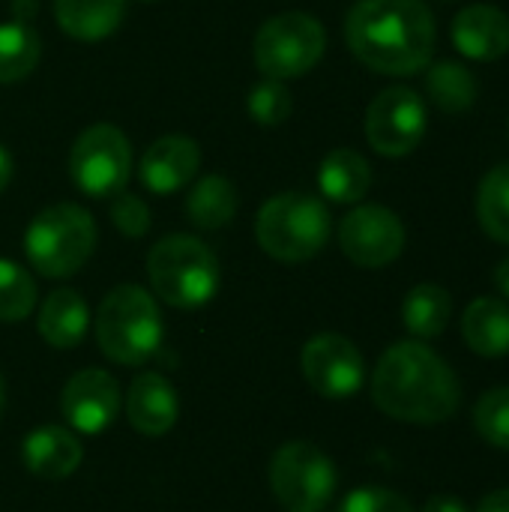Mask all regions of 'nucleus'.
<instances>
[{"instance_id": "nucleus-33", "label": "nucleus", "mask_w": 509, "mask_h": 512, "mask_svg": "<svg viewBox=\"0 0 509 512\" xmlns=\"http://www.w3.org/2000/svg\"><path fill=\"white\" fill-rule=\"evenodd\" d=\"M474 512H509V489H498V492L486 495Z\"/></svg>"}, {"instance_id": "nucleus-4", "label": "nucleus", "mask_w": 509, "mask_h": 512, "mask_svg": "<svg viewBox=\"0 0 509 512\" xmlns=\"http://www.w3.org/2000/svg\"><path fill=\"white\" fill-rule=\"evenodd\" d=\"M162 312L141 285H117L96 312L99 351L117 366H141L162 345Z\"/></svg>"}, {"instance_id": "nucleus-6", "label": "nucleus", "mask_w": 509, "mask_h": 512, "mask_svg": "<svg viewBox=\"0 0 509 512\" xmlns=\"http://www.w3.org/2000/svg\"><path fill=\"white\" fill-rule=\"evenodd\" d=\"M96 249V222L78 204H51L33 216L24 231V255L36 273L69 279Z\"/></svg>"}, {"instance_id": "nucleus-25", "label": "nucleus", "mask_w": 509, "mask_h": 512, "mask_svg": "<svg viewBox=\"0 0 509 512\" xmlns=\"http://www.w3.org/2000/svg\"><path fill=\"white\" fill-rule=\"evenodd\" d=\"M426 90H429L432 102L441 111H450V114L468 111L477 102V93H480L477 78L462 63H453V60L435 63L426 72Z\"/></svg>"}, {"instance_id": "nucleus-22", "label": "nucleus", "mask_w": 509, "mask_h": 512, "mask_svg": "<svg viewBox=\"0 0 509 512\" xmlns=\"http://www.w3.org/2000/svg\"><path fill=\"white\" fill-rule=\"evenodd\" d=\"M237 204L234 183L222 174H207L186 195V219L201 231H219L234 222Z\"/></svg>"}, {"instance_id": "nucleus-20", "label": "nucleus", "mask_w": 509, "mask_h": 512, "mask_svg": "<svg viewBox=\"0 0 509 512\" xmlns=\"http://www.w3.org/2000/svg\"><path fill=\"white\" fill-rule=\"evenodd\" d=\"M369 186H372V168L357 150L339 147L324 156L318 168V189L324 192V198L336 204H357L366 198Z\"/></svg>"}, {"instance_id": "nucleus-10", "label": "nucleus", "mask_w": 509, "mask_h": 512, "mask_svg": "<svg viewBox=\"0 0 509 512\" xmlns=\"http://www.w3.org/2000/svg\"><path fill=\"white\" fill-rule=\"evenodd\" d=\"M426 135V102L411 87L381 90L366 111V138L381 156L399 159L420 147Z\"/></svg>"}, {"instance_id": "nucleus-9", "label": "nucleus", "mask_w": 509, "mask_h": 512, "mask_svg": "<svg viewBox=\"0 0 509 512\" xmlns=\"http://www.w3.org/2000/svg\"><path fill=\"white\" fill-rule=\"evenodd\" d=\"M132 174L129 138L111 123L87 126L69 150V177L87 198H111Z\"/></svg>"}, {"instance_id": "nucleus-5", "label": "nucleus", "mask_w": 509, "mask_h": 512, "mask_svg": "<svg viewBox=\"0 0 509 512\" xmlns=\"http://www.w3.org/2000/svg\"><path fill=\"white\" fill-rule=\"evenodd\" d=\"M330 231V210L306 192L273 195L261 204L255 219L258 246L282 264H303L315 258L327 246Z\"/></svg>"}, {"instance_id": "nucleus-35", "label": "nucleus", "mask_w": 509, "mask_h": 512, "mask_svg": "<svg viewBox=\"0 0 509 512\" xmlns=\"http://www.w3.org/2000/svg\"><path fill=\"white\" fill-rule=\"evenodd\" d=\"M495 285L501 288V294L509 300V258L498 264V270H495Z\"/></svg>"}, {"instance_id": "nucleus-29", "label": "nucleus", "mask_w": 509, "mask_h": 512, "mask_svg": "<svg viewBox=\"0 0 509 512\" xmlns=\"http://www.w3.org/2000/svg\"><path fill=\"white\" fill-rule=\"evenodd\" d=\"M474 423H477V432H480L492 447L509 450V387L489 390V393L477 402V408H474Z\"/></svg>"}, {"instance_id": "nucleus-21", "label": "nucleus", "mask_w": 509, "mask_h": 512, "mask_svg": "<svg viewBox=\"0 0 509 512\" xmlns=\"http://www.w3.org/2000/svg\"><path fill=\"white\" fill-rule=\"evenodd\" d=\"M462 336L480 357L509 354V306L495 297H480L465 309Z\"/></svg>"}, {"instance_id": "nucleus-13", "label": "nucleus", "mask_w": 509, "mask_h": 512, "mask_svg": "<svg viewBox=\"0 0 509 512\" xmlns=\"http://www.w3.org/2000/svg\"><path fill=\"white\" fill-rule=\"evenodd\" d=\"M120 405H123L120 387L105 369L75 372L60 393V411L66 423L81 435L105 432L117 420Z\"/></svg>"}, {"instance_id": "nucleus-18", "label": "nucleus", "mask_w": 509, "mask_h": 512, "mask_svg": "<svg viewBox=\"0 0 509 512\" xmlns=\"http://www.w3.org/2000/svg\"><path fill=\"white\" fill-rule=\"evenodd\" d=\"M39 336L57 348V351H69L75 345H81V339L87 336L90 327V309L84 303V297L72 288H57L45 297L42 309H39Z\"/></svg>"}, {"instance_id": "nucleus-36", "label": "nucleus", "mask_w": 509, "mask_h": 512, "mask_svg": "<svg viewBox=\"0 0 509 512\" xmlns=\"http://www.w3.org/2000/svg\"><path fill=\"white\" fill-rule=\"evenodd\" d=\"M3 405H6V390H3V378H0V414H3Z\"/></svg>"}, {"instance_id": "nucleus-24", "label": "nucleus", "mask_w": 509, "mask_h": 512, "mask_svg": "<svg viewBox=\"0 0 509 512\" xmlns=\"http://www.w3.org/2000/svg\"><path fill=\"white\" fill-rule=\"evenodd\" d=\"M42 54L39 33L30 21H3L0 24V84H15L27 78Z\"/></svg>"}, {"instance_id": "nucleus-34", "label": "nucleus", "mask_w": 509, "mask_h": 512, "mask_svg": "<svg viewBox=\"0 0 509 512\" xmlns=\"http://www.w3.org/2000/svg\"><path fill=\"white\" fill-rule=\"evenodd\" d=\"M9 180H12V156H9V150L0 144V192L9 186Z\"/></svg>"}, {"instance_id": "nucleus-19", "label": "nucleus", "mask_w": 509, "mask_h": 512, "mask_svg": "<svg viewBox=\"0 0 509 512\" xmlns=\"http://www.w3.org/2000/svg\"><path fill=\"white\" fill-rule=\"evenodd\" d=\"M126 15V0H54V18L60 30L81 42H99L111 36Z\"/></svg>"}, {"instance_id": "nucleus-37", "label": "nucleus", "mask_w": 509, "mask_h": 512, "mask_svg": "<svg viewBox=\"0 0 509 512\" xmlns=\"http://www.w3.org/2000/svg\"><path fill=\"white\" fill-rule=\"evenodd\" d=\"M141 3H156V0H141Z\"/></svg>"}, {"instance_id": "nucleus-27", "label": "nucleus", "mask_w": 509, "mask_h": 512, "mask_svg": "<svg viewBox=\"0 0 509 512\" xmlns=\"http://www.w3.org/2000/svg\"><path fill=\"white\" fill-rule=\"evenodd\" d=\"M36 306V282L33 276L9 261V258H0V321L3 324H15V321H24Z\"/></svg>"}, {"instance_id": "nucleus-2", "label": "nucleus", "mask_w": 509, "mask_h": 512, "mask_svg": "<svg viewBox=\"0 0 509 512\" xmlns=\"http://www.w3.org/2000/svg\"><path fill=\"white\" fill-rule=\"evenodd\" d=\"M372 402L393 420L435 426L459 411L462 390L453 369L423 342H396L372 375Z\"/></svg>"}, {"instance_id": "nucleus-28", "label": "nucleus", "mask_w": 509, "mask_h": 512, "mask_svg": "<svg viewBox=\"0 0 509 512\" xmlns=\"http://www.w3.org/2000/svg\"><path fill=\"white\" fill-rule=\"evenodd\" d=\"M246 105H249V114L255 117V123H261V126H279L294 111V99H291L285 81H276V78H264L261 84H255Z\"/></svg>"}, {"instance_id": "nucleus-11", "label": "nucleus", "mask_w": 509, "mask_h": 512, "mask_svg": "<svg viewBox=\"0 0 509 512\" xmlns=\"http://www.w3.org/2000/svg\"><path fill=\"white\" fill-rule=\"evenodd\" d=\"M339 246L351 264L378 270V267L393 264L402 255L405 225L393 210H387L381 204H363V207H354L342 219Z\"/></svg>"}, {"instance_id": "nucleus-17", "label": "nucleus", "mask_w": 509, "mask_h": 512, "mask_svg": "<svg viewBox=\"0 0 509 512\" xmlns=\"http://www.w3.org/2000/svg\"><path fill=\"white\" fill-rule=\"evenodd\" d=\"M81 459V441L63 426H39L21 444V462L39 480H66L78 471Z\"/></svg>"}, {"instance_id": "nucleus-23", "label": "nucleus", "mask_w": 509, "mask_h": 512, "mask_svg": "<svg viewBox=\"0 0 509 512\" xmlns=\"http://www.w3.org/2000/svg\"><path fill=\"white\" fill-rule=\"evenodd\" d=\"M453 312V300L441 285H417L408 291L402 303V321L411 336L417 339H435L447 330Z\"/></svg>"}, {"instance_id": "nucleus-3", "label": "nucleus", "mask_w": 509, "mask_h": 512, "mask_svg": "<svg viewBox=\"0 0 509 512\" xmlns=\"http://www.w3.org/2000/svg\"><path fill=\"white\" fill-rule=\"evenodd\" d=\"M147 279L153 294L174 309L207 306L222 282L219 258L192 234H168L147 252Z\"/></svg>"}, {"instance_id": "nucleus-8", "label": "nucleus", "mask_w": 509, "mask_h": 512, "mask_svg": "<svg viewBox=\"0 0 509 512\" xmlns=\"http://www.w3.org/2000/svg\"><path fill=\"white\" fill-rule=\"evenodd\" d=\"M270 489L288 512H324L336 492V465L309 441H291L270 462Z\"/></svg>"}, {"instance_id": "nucleus-30", "label": "nucleus", "mask_w": 509, "mask_h": 512, "mask_svg": "<svg viewBox=\"0 0 509 512\" xmlns=\"http://www.w3.org/2000/svg\"><path fill=\"white\" fill-rule=\"evenodd\" d=\"M339 512H414V507L393 489L363 486L342 501Z\"/></svg>"}, {"instance_id": "nucleus-31", "label": "nucleus", "mask_w": 509, "mask_h": 512, "mask_svg": "<svg viewBox=\"0 0 509 512\" xmlns=\"http://www.w3.org/2000/svg\"><path fill=\"white\" fill-rule=\"evenodd\" d=\"M111 222L120 234L138 240L150 231V210L147 204L132 195V192H117L114 204H111Z\"/></svg>"}, {"instance_id": "nucleus-26", "label": "nucleus", "mask_w": 509, "mask_h": 512, "mask_svg": "<svg viewBox=\"0 0 509 512\" xmlns=\"http://www.w3.org/2000/svg\"><path fill=\"white\" fill-rule=\"evenodd\" d=\"M477 216L489 237L509 246V162L483 177L477 192Z\"/></svg>"}, {"instance_id": "nucleus-32", "label": "nucleus", "mask_w": 509, "mask_h": 512, "mask_svg": "<svg viewBox=\"0 0 509 512\" xmlns=\"http://www.w3.org/2000/svg\"><path fill=\"white\" fill-rule=\"evenodd\" d=\"M423 512H468V507L456 495H432Z\"/></svg>"}, {"instance_id": "nucleus-7", "label": "nucleus", "mask_w": 509, "mask_h": 512, "mask_svg": "<svg viewBox=\"0 0 509 512\" xmlns=\"http://www.w3.org/2000/svg\"><path fill=\"white\" fill-rule=\"evenodd\" d=\"M324 24L309 12H282L267 18L255 33V66L264 78L291 81L315 69L324 57Z\"/></svg>"}, {"instance_id": "nucleus-16", "label": "nucleus", "mask_w": 509, "mask_h": 512, "mask_svg": "<svg viewBox=\"0 0 509 512\" xmlns=\"http://www.w3.org/2000/svg\"><path fill=\"white\" fill-rule=\"evenodd\" d=\"M453 45L480 63L504 57L509 51V15L486 3L465 6L453 18Z\"/></svg>"}, {"instance_id": "nucleus-14", "label": "nucleus", "mask_w": 509, "mask_h": 512, "mask_svg": "<svg viewBox=\"0 0 509 512\" xmlns=\"http://www.w3.org/2000/svg\"><path fill=\"white\" fill-rule=\"evenodd\" d=\"M201 168V147L189 135H162L156 138L141 162H138V180L153 195H171L186 189Z\"/></svg>"}, {"instance_id": "nucleus-12", "label": "nucleus", "mask_w": 509, "mask_h": 512, "mask_svg": "<svg viewBox=\"0 0 509 512\" xmlns=\"http://www.w3.org/2000/svg\"><path fill=\"white\" fill-rule=\"evenodd\" d=\"M309 387L324 399H351L366 378V363L357 345L339 333L312 336L300 354Z\"/></svg>"}, {"instance_id": "nucleus-1", "label": "nucleus", "mask_w": 509, "mask_h": 512, "mask_svg": "<svg viewBox=\"0 0 509 512\" xmlns=\"http://www.w3.org/2000/svg\"><path fill=\"white\" fill-rule=\"evenodd\" d=\"M351 54L381 75H414L435 51V18L423 0H357L345 18Z\"/></svg>"}, {"instance_id": "nucleus-15", "label": "nucleus", "mask_w": 509, "mask_h": 512, "mask_svg": "<svg viewBox=\"0 0 509 512\" xmlns=\"http://www.w3.org/2000/svg\"><path fill=\"white\" fill-rule=\"evenodd\" d=\"M126 420L135 432L147 438H162L165 432L174 429L180 402L174 384L159 375V372H141L126 390Z\"/></svg>"}]
</instances>
